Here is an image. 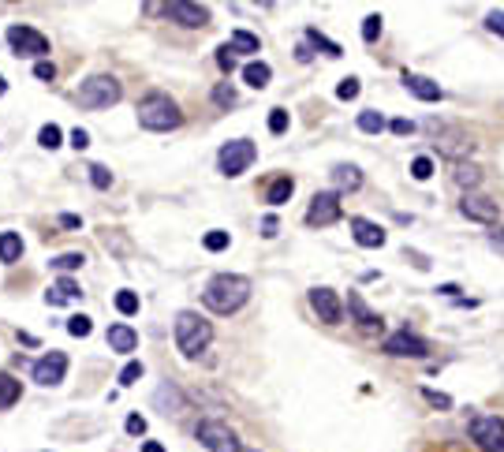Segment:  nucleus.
I'll list each match as a JSON object with an SVG mask.
<instances>
[{
  "instance_id": "nucleus-1",
  "label": "nucleus",
  "mask_w": 504,
  "mask_h": 452,
  "mask_svg": "<svg viewBox=\"0 0 504 452\" xmlns=\"http://www.w3.org/2000/svg\"><path fill=\"white\" fill-rule=\"evenodd\" d=\"M250 299V281L247 277H235V273H221L206 284L202 291V303L213 314H235Z\"/></svg>"
},
{
  "instance_id": "nucleus-2",
  "label": "nucleus",
  "mask_w": 504,
  "mask_h": 452,
  "mask_svg": "<svg viewBox=\"0 0 504 452\" xmlns=\"http://www.w3.org/2000/svg\"><path fill=\"white\" fill-rule=\"evenodd\" d=\"M209 340H213V325H209L202 314H194V311H180L176 314V344H180V352L187 359L202 355L209 348Z\"/></svg>"
},
{
  "instance_id": "nucleus-3",
  "label": "nucleus",
  "mask_w": 504,
  "mask_h": 452,
  "mask_svg": "<svg viewBox=\"0 0 504 452\" xmlns=\"http://www.w3.org/2000/svg\"><path fill=\"white\" fill-rule=\"evenodd\" d=\"M180 120L183 112L168 94H146L139 101V124L146 131H172V127H180Z\"/></svg>"
},
{
  "instance_id": "nucleus-4",
  "label": "nucleus",
  "mask_w": 504,
  "mask_h": 452,
  "mask_svg": "<svg viewBox=\"0 0 504 452\" xmlns=\"http://www.w3.org/2000/svg\"><path fill=\"white\" fill-rule=\"evenodd\" d=\"M426 131L433 135V142H437V150H441L445 157H452V161H463L471 150H474V142H471V135L463 127H456V124H441V120H426Z\"/></svg>"
},
{
  "instance_id": "nucleus-5",
  "label": "nucleus",
  "mask_w": 504,
  "mask_h": 452,
  "mask_svg": "<svg viewBox=\"0 0 504 452\" xmlns=\"http://www.w3.org/2000/svg\"><path fill=\"white\" fill-rule=\"evenodd\" d=\"M75 101L83 105V109H109V105L120 101V83H116L112 75H90L83 86H78Z\"/></svg>"
},
{
  "instance_id": "nucleus-6",
  "label": "nucleus",
  "mask_w": 504,
  "mask_h": 452,
  "mask_svg": "<svg viewBox=\"0 0 504 452\" xmlns=\"http://www.w3.org/2000/svg\"><path fill=\"white\" fill-rule=\"evenodd\" d=\"M254 157H258V150H254V142H250V139H232V142L221 146L217 165H221L224 176H243V172L254 165Z\"/></svg>"
},
{
  "instance_id": "nucleus-7",
  "label": "nucleus",
  "mask_w": 504,
  "mask_h": 452,
  "mask_svg": "<svg viewBox=\"0 0 504 452\" xmlns=\"http://www.w3.org/2000/svg\"><path fill=\"white\" fill-rule=\"evenodd\" d=\"M471 441L482 452H504V419L497 415H474L471 419Z\"/></svg>"
},
{
  "instance_id": "nucleus-8",
  "label": "nucleus",
  "mask_w": 504,
  "mask_h": 452,
  "mask_svg": "<svg viewBox=\"0 0 504 452\" xmlns=\"http://www.w3.org/2000/svg\"><path fill=\"white\" fill-rule=\"evenodd\" d=\"M198 441H202V448H209V452H243L240 437L224 427V422H217V419L198 422Z\"/></svg>"
},
{
  "instance_id": "nucleus-9",
  "label": "nucleus",
  "mask_w": 504,
  "mask_h": 452,
  "mask_svg": "<svg viewBox=\"0 0 504 452\" xmlns=\"http://www.w3.org/2000/svg\"><path fill=\"white\" fill-rule=\"evenodd\" d=\"M8 45L19 52V57H45L49 52V37L42 30H34V26H8Z\"/></svg>"
},
{
  "instance_id": "nucleus-10",
  "label": "nucleus",
  "mask_w": 504,
  "mask_h": 452,
  "mask_svg": "<svg viewBox=\"0 0 504 452\" xmlns=\"http://www.w3.org/2000/svg\"><path fill=\"white\" fill-rule=\"evenodd\" d=\"M344 214V206H340V195L336 191H322V195H314L310 198V209H307V224L310 228H325V224H336Z\"/></svg>"
},
{
  "instance_id": "nucleus-11",
  "label": "nucleus",
  "mask_w": 504,
  "mask_h": 452,
  "mask_svg": "<svg viewBox=\"0 0 504 452\" xmlns=\"http://www.w3.org/2000/svg\"><path fill=\"white\" fill-rule=\"evenodd\" d=\"M381 352L385 355H396V359H426L430 355V344L422 340V337H415V333H407V329H400V333L385 337Z\"/></svg>"
},
{
  "instance_id": "nucleus-12",
  "label": "nucleus",
  "mask_w": 504,
  "mask_h": 452,
  "mask_svg": "<svg viewBox=\"0 0 504 452\" xmlns=\"http://www.w3.org/2000/svg\"><path fill=\"white\" fill-rule=\"evenodd\" d=\"M30 370H34V381L37 385H60L64 374H68V355H64V352H49V355L37 359Z\"/></svg>"
},
{
  "instance_id": "nucleus-13",
  "label": "nucleus",
  "mask_w": 504,
  "mask_h": 452,
  "mask_svg": "<svg viewBox=\"0 0 504 452\" xmlns=\"http://www.w3.org/2000/svg\"><path fill=\"white\" fill-rule=\"evenodd\" d=\"M459 214L467 217V221H479V224H497V202L493 198H486V195H463L459 198Z\"/></svg>"
},
{
  "instance_id": "nucleus-14",
  "label": "nucleus",
  "mask_w": 504,
  "mask_h": 452,
  "mask_svg": "<svg viewBox=\"0 0 504 452\" xmlns=\"http://www.w3.org/2000/svg\"><path fill=\"white\" fill-rule=\"evenodd\" d=\"M310 307H314V314L322 318L325 325H336L344 318V303H340V296L333 288H314L310 291Z\"/></svg>"
},
{
  "instance_id": "nucleus-15",
  "label": "nucleus",
  "mask_w": 504,
  "mask_h": 452,
  "mask_svg": "<svg viewBox=\"0 0 504 452\" xmlns=\"http://www.w3.org/2000/svg\"><path fill=\"white\" fill-rule=\"evenodd\" d=\"M348 311H351L355 325H359L366 337H377V333H385V322H381V314H374V311L366 307V299L359 296V291H348Z\"/></svg>"
},
{
  "instance_id": "nucleus-16",
  "label": "nucleus",
  "mask_w": 504,
  "mask_h": 452,
  "mask_svg": "<svg viewBox=\"0 0 504 452\" xmlns=\"http://www.w3.org/2000/svg\"><path fill=\"white\" fill-rule=\"evenodd\" d=\"M165 16L172 23H180V26H206L209 23V8L187 4V0H172V4H165Z\"/></svg>"
},
{
  "instance_id": "nucleus-17",
  "label": "nucleus",
  "mask_w": 504,
  "mask_h": 452,
  "mask_svg": "<svg viewBox=\"0 0 504 452\" xmlns=\"http://www.w3.org/2000/svg\"><path fill=\"white\" fill-rule=\"evenodd\" d=\"M351 236H355V243L359 247H385V228L374 221H366V217H351Z\"/></svg>"
},
{
  "instance_id": "nucleus-18",
  "label": "nucleus",
  "mask_w": 504,
  "mask_h": 452,
  "mask_svg": "<svg viewBox=\"0 0 504 452\" xmlns=\"http://www.w3.org/2000/svg\"><path fill=\"white\" fill-rule=\"evenodd\" d=\"M404 86H407L418 101H441V98H445V90L437 86L433 79H426V75H411V71H404Z\"/></svg>"
},
{
  "instance_id": "nucleus-19",
  "label": "nucleus",
  "mask_w": 504,
  "mask_h": 452,
  "mask_svg": "<svg viewBox=\"0 0 504 452\" xmlns=\"http://www.w3.org/2000/svg\"><path fill=\"white\" fill-rule=\"evenodd\" d=\"M78 296H83V291H78V284L71 281V277H60V281L45 291V303L49 307H64V303H75Z\"/></svg>"
},
{
  "instance_id": "nucleus-20",
  "label": "nucleus",
  "mask_w": 504,
  "mask_h": 452,
  "mask_svg": "<svg viewBox=\"0 0 504 452\" xmlns=\"http://www.w3.org/2000/svg\"><path fill=\"white\" fill-rule=\"evenodd\" d=\"M329 176H333V183H336V195H340V191H359V187H363V172L355 168V165H336Z\"/></svg>"
},
{
  "instance_id": "nucleus-21",
  "label": "nucleus",
  "mask_w": 504,
  "mask_h": 452,
  "mask_svg": "<svg viewBox=\"0 0 504 452\" xmlns=\"http://www.w3.org/2000/svg\"><path fill=\"white\" fill-rule=\"evenodd\" d=\"M109 348L112 352H135L139 348V333L131 325H109Z\"/></svg>"
},
{
  "instance_id": "nucleus-22",
  "label": "nucleus",
  "mask_w": 504,
  "mask_h": 452,
  "mask_svg": "<svg viewBox=\"0 0 504 452\" xmlns=\"http://www.w3.org/2000/svg\"><path fill=\"white\" fill-rule=\"evenodd\" d=\"M153 404L161 407L165 415H176V411H183V396H180V389H176V385H168V381H165L161 389L153 393Z\"/></svg>"
},
{
  "instance_id": "nucleus-23",
  "label": "nucleus",
  "mask_w": 504,
  "mask_h": 452,
  "mask_svg": "<svg viewBox=\"0 0 504 452\" xmlns=\"http://www.w3.org/2000/svg\"><path fill=\"white\" fill-rule=\"evenodd\" d=\"M452 180L459 183L467 195H474V187L482 183V168L479 165H467V161H456V172H452Z\"/></svg>"
},
{
  "instance_id": "nucleus-24",
  "label": "nucleus",
  "mask_w": 504,
  "mask_h": 452,
  "mask_svg": "<svg viewBox=\"0 0 504 452\" xmlns=\"http://www.w3.org/2000/svg\"><path fill=\"white\" fill-rule=\"evenodd\" d=\"M269 79H273V71H269V64H262V60H250L243 68V83L254 86V90H265V86H269Z\"/></svg>"
},
{
  "instance_id": "nucleus-25",
  "label": "nucleus",
  "mask_w": 504,
  "mask_h": 452,
  "mask_svg": "<svg viewBox=\"0 0 504 452\" xmlns=\"http://www.w3.org/2000/svg\"><path fill=\"white\" fill-rule=\"evenodd\" d=\"M291 191H295V180H291V176H276V180L269 183V195H265V202H269V206H284L288 198H291Z\"/></svg>"
},
{
  "instance_id": "nucleus-26",
  "label": "nucleus",
  "mask_w": 504,
  "mask_h": 452,
  "mask_svg": "<svg viewBox=\"0 0 504 452\" xmlns=\"http://www.w3.org/2000/svg\"><path fill=\"white\" fill-rule=\"evenodd\" d=\"M19 258H23L19 232H0V262H19Z\"/></svg>"
},
{
  "instance_id": "nucleus-27",
  "label": "nucleus",
  "mask_w": 504,
  "mask_h": 452,
  "mask_svg": "<svg viewBox=\"0 0 504 452\" xmlns=\"http://www.w3.org/2000/svg\"><path fill=\"white\" fill-rule=\"evenodd\" d=\"M19 378H11V374H0V411H4V407H11V404H16L19 400Z\"/></svg>"
},
{
  "instance_id": "nucleus-28",
  "label": "nucleus",
  "mask_w": 504,
  "mask_h": 452,
  "mask_svg": "<svg viewBox=\"0 0 504 452\" xmlns=\"http://www.w3.org/2000/svg\"><path fill=\"white\" fill-rule=\"evenodd\" d=\"M235 52H258L262 42H258V34H250V30H232V42H228Z\"/></svg>"
},
{
  "instance_id": "nucleus-29",
  "label": "nucleus",
  "mask_w": 504,
  "mask_h": 452,
  "mask_svg": "<svg viewBox=\"0 0 504 452\" xmlns=\"http://www.w3.org/2000/svg\"><path fill=\"white\" fill-rule=\"evenodd\" d=\"M359 131H366V135H381V131H385V116L377 109L359 112Z\"/></svg>"
},
{
  "instance_id": "nucleus-30",
  "label": "nucleus",
  "mask_w": 504,
  "mask_h": 452,
  "mask_svg": "<svg viewBox=\"0 0 504 452\" xmlns=\"http://www.w3.org/2000/svg\"><path fill=\"white\" fill-rule=\"evenodd\" d=\"M86 258L83 255H78V250H68V255H60V258H52L49 265H52V270H60V273H71V270H78V265H83Z\"/></svg>"
},
{
  "instance_id": "nucleus-31",
  "label": "nucleus",
  "mask_w": 504,
  "mask_h": 452,
  "mask_svg": "<svg viewBox=\"0 0 504 452\" xmlns=\"http://www.w3.org/2000/svg\"><path fill=\"white\" fill-rule=\"evenodd\" d=\"M213 101L221 105V109H232V105L240 101V94H235V86H232V83H217V90H213Z\"/></svg>"
},
{
  "instance_id": "nucleus-32",
  "label": "nucleus",
  "mask_w": 504,
  "mask_h": 452,
  "mask_svg": "<svg viewBox=\"0 0 504 452\" xmlns=\"http://www.w3.org/2000/svg\"><path fill=\"white\" fill-rule=\"evenodd\" d=\"M116 311H120V314H139V296H135V291H116Z\"/></svg>"
},
{
  "instance_id": "nucleus-33",
  "label": "nucleus",
  "mask_w": 504,
  "mask_h": 452,
  "mask_svg": "<svg viewBox=\"0 0 504 452\" xmlns=\"http://www.w3.org/2000/svg\"><path fill=\"white\" fill-rule=\"evenodd\" d=\"M307 42H310V45H317V49H325V52H329V57H340V45H336V42H329V37H325V34H317V30H314V26H310V30H307Z\"/></svg>"
},
{
  "instance_id": "nucleus-34",
  "label": "nucleus",
  "mask_w": 504,
  "mask_h": 452,
  "mask_svg": "<svg viewBox=\"0 0 504 452\" xmlns=\"http://www.w3.org/2000/svg\"><path fill=\"white\" fill-rule=\"evenodd\" d=\"M90 183H94L98 191H105V187H112V172L105 168V165H90Z\"/></svg>"
},
{
  "instance_id": "nucleus-35",
  "label": "nucleus",
  "mask_w": 504,
  "mask_h": 452,
  "mask_svg": "<svg viewBox=\"0 0 504 452\" xmlns=\"http://www.w3.org/2000/svg\"><path fill=\"white\" fill-rule=\"evenodd\" d=\"M90 329H94V325H90V318H86V314H75V318H68V333H71V337H78V340H83V337H90Z\"/></svg>"
},
{
  "instance_id": "nucleus-36",
  "label": "nucleus",
  "mask_w": 504,
  "mask_h": 452,
  "mask_svg": "<svg viewBox=\"0 0 504 452\" xmlns=\"http://www.w3.org/2000/svg\"><path fill=\"white\" fill-rule=\"evenodd\" d=\"M37 142H42L45 150H57V146H60V127L57 124H45L42 131H37Z\"/></svg>"
},
{
  "instance_id": "nucleus-37",
  "label": "nucleus",
  "mask_w": 504,
  "mask_h": 452,
  "mask_svg": "<svg viewBox=\"0 0 504 452\" xmlns=\"http://www.w3.org/2000/svg\"><path fill=\"white\" fill-rule=\"evenodd\" d=\"M217 68H221L224 75L235 71V49H232V45H221V49H217Z\"/></svg>"
},
{
  "instance_id": "nucleus-38",
  "label": "nucleus",
  "mask_w": 504,
  "mask_h": 452,
  "mask_svg": "<svg viewBox=\"0 0 504 452\" xmlns=\"http://www.w3.org/2000/svg\"><path fill=\"white\" fill-rule=\"evenodd\" d=\"M202 243H206V250H224V247L232 243V236H228V232H221V228H213V232H206Z\"/></svg>"
},
{
  "instance_id": "nucleus-39",
  "label": "nucleus",
  "mask_w": 504,
  "mask_h": 452,
  "mask_svg": "<svg viewBox=\"0 0 504 452\" xmlns=\"http://www.w3.org/2000/svg\"><path fill=\"white\" fill-rule=\"evenodd\" d=\"M381 37V16H366L363 19V42H377Z\"/></svg>"
},
{
  "instance_id": "nucleus-40",
  "label": "nucleus",
  "mask_w": 504,
  "mask_h": 452,
  "mask_svg": "<svg viewBox=\"0 0 504 452\" xmlns=\"http://www.w3.org/2000/svg\"><path fill=\"white\" fill-rule=\"evenodd\" d=\"M411 176H415V180H430L433 176V161H430V157H415V161H411Z\"/></svg>"
},
{
  "instance_id": "nucleus-41",
  "label": "nucleus",
  "mask_w": 504,
  "mask_h": 452,
  "mask_svg": "<svg viewBox=\"0 0 504 452\" xmlns=\"http://www.w3.org/2000/svg\"><path fill=\"white\" fill-rule=\"evenodd\" d=\"M336 98L340 101H355V98H359V79H344V83L336 86Z\"/></svg>"
},
{
  "instance_id": "nucleus-42",
  "label": "nucleus",
  "mask_w": 504,
  "mask_h": 452,
  "mask_svg": "<svg viewBox=\"0 0 504 452\" xmlns=\"http://www.w3.org/2000/svg\"><path fill=\"white\" fill-rule=\"evenodd\" d=\"M422 396H426V404L441 407V411H448V407H452V396H445V393H437V389H422Z\"/></svg>"
},
{
  "instance_id": "nucleus-43",
  "label": "nucleus",
  "mask_w": 504,
  "mask_h": 452,
  "mask_svg": "<svg viewBox=\"0 0 504 452\" xmlns=\"http://www.w3.org/2000/svg\"><path fill=\"white\" fill-rule=\"evenodd\" d=\"M269 131H273V135H284V131H288V112L284 109L269 112Z\"/></svg>"
},
{
  "instance_id": "nucleus-44",
  "label": "nucleus",
  "mask_w": 504,
  "mask_h": 452,
  "mask_svg": "<svg viewBox=\"0 0 504 452\" xmlns=\"http://www.w3.org/2000/svg\"><path fill=\"white\" fill-rule=\"evenodd\" d=\"M139 378H142V363H127L120 370V385H135Z\"/></svg>"
},
{
  "instance_id": "nucleus-45",
  "label": "nucleus",
  "mask_w": 504,
  "mask_h": 452,
  "mask_svg": "<svg viewBox=\"0 0 504 452\" xmlns=\"http://www.w3.org/2000/svg\"><path fill=\"white\" fill-rule=\"evenodd\" d=\"M34 79H42V83H52V79H57V68H52L49 60H37V64H34Z\"/></svg>"
},
{
  "instance_id": "nucleus-46",
  "label": "nucleus",
  "mask_w": 504,
  "mask_h": 452,
  "mask_svg": "<svg viewBox=\"0 0 504 452\" xmlns=\"http://www.w3.org/2000/svg\"><path fill=\"white\" fill-rule=\"evenodd\" d=\"M486 26H489L493 34L504 37V11H489V16H486Z\"/></svg>"
},
{
  "instance_id": "nucleus-47",
  "label": "nucleus",
  "mask_w": 504,
  "mask_h": 452,
  "mask_svg": "<svg viewBox=\"0 0 504 452\" xmlns=\"http://www.w3.org/2000/svg\"><path fill=\"white\" fill-rule=\"evenodd\" d=\"M389 131H392V135H400V139H404V135H411V131H415V124L400 116V120H392V124H389Z\"/></svg>"
},
{
  "instance_id": "nucleus-48",
  "label": "nucleus",
  "mask_w": 504,
  "mask_h": 452,
  "mask_svg": "<svg viewBox=\"0 0 504 452\" xmlns=\"http://www.w3.org/2000/svg\"><path fill=\"white\" fill-rule=\"evenodd\" d=\"M124 427H127V434H135V437H139V434H146V419H142V415H131V419L124 422Z\"/></svg>"
},
{
  "instance_id": "nucleus-49",
  "label": "nucleus",
  "mask_w": 504,
  "mask_h": 452,
  "mask_svg": "<svg viewBox=\"0 0 504 452\" xmlns=\"http://www.w3.org/2000/svg\"><path fill=\"white\" fill-rule=\"evenodd\" d=\"M71 146H75V150H86V146H90V135H86L83 127H75V131H71Z\"/></svg>"
},
{
  "instance_id": "nucleus-50",
  "label": "nucleus",
  "mask_w": 504,
  "mask_h": 452,
  "mask_svg": "<svg viewBox=\"0 0 504 452\" xmlns=\"http://www.w3.org/2000/svg\"><path fill=\"white\" fill-rule=\"evenodd\" d=\"M489 247L504 255V228H493V232H489Z\"/></svg>"
},
{
  "instance_id": "nucleus-51",
  "label": "nucleus",
  "mask_w": 504,
  "mask_h": 452,
  "mask_svg": "<svg viewBox=\"0 0 504 452\" xmlns=\"http://www.w3.org/2000/svg\"><path fill=\"white\" fill-rule=\"evenodd\" d=\"M262 236H265V239H273V236H276V217H273V214L262 221Z\"/></svg>"
},
{
  "instance_id": "nucleus-52",
  "label": "nucleus",
  "mask_w": 504,
  "mask_h": 452,
  "mask_svg": "<svg viewBox=\"0 0 504 452\" xmlns=\"http://www.w3.org/2000/svg\"><path fill=\"white\" fill-rule=\"evenodd\" d=\"M60 224H64V228H83V221H78L75 214H64V217H60Z\"/></svg>"
},
{
  "instance_id": "nucleus-53",
  "label": "nucleus",
  "mask_w": 504,
  "mask_h": 452,
  "mask_svg": "<svg viewBox=\"0 0 504 452\" xmlns=\"http://www.w3.org/2000/svg\"><path fill=\"white\" fill-rule=\"evenodd\" d=\"M142 452H165V445H157V441H146Z\"/></svg>"
},
{
  "instance_id": "nucleus-54",
  "label": "nucleus",
  "mask_w": 504,
  "mask_h": 452,
  "mask_svg": "<svg viewBox=\"0 0 504 452\" xmlns=\"http://www.w3.org/2000/svg\"><path fill=\"white\" fill-rule=\"evenodd\" d=\"M0 94H8V83H4V75H0Z\"/></svg>"
}]
</instances>
